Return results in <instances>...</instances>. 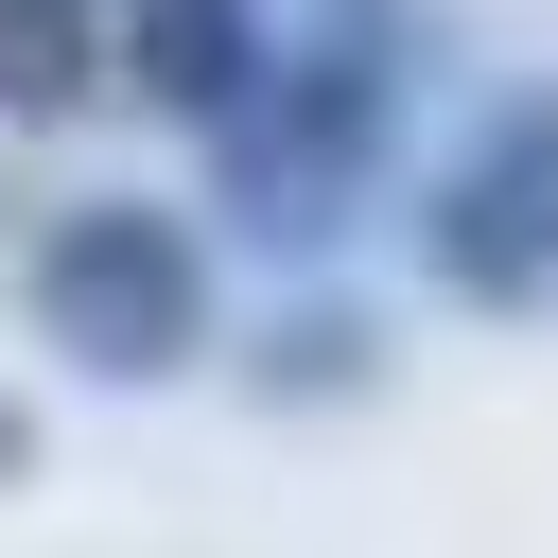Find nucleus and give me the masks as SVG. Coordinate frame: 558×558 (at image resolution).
Returning a JSON list of instances; mask_svg holds the SVG:
<instances>
[{"label": "nucleus", "instance_id": "1", "mask_svg": "<svg viewBox=\"0 0 558 558\" xmlns=\"http://www.w3.org/2000/svg\"><path fill=\"white\" fill-rule=\"evenodd\" d=\"M35 296H52V331H70L87 366H174V349H192V244L140 227V209H87Z\"/></svg>", "mask_w": 558, "mask_h": 558}, {"label": "nucleus", "instance_id": "2", "mask_svg": "<svg viewBox=\"0 0 558 558\" xmlns=\"http://www.w3.org/2000/svg\"><path fill=\"white\" fill-rule=\"evenodd\" d=\"M0 87H17V105H70V87H87V17H70V0H0Z\"/></svg>", "mask_w": 558, "mask_h": 558}, {"label": "nucleus", "instance_id": "3", "mask_svg": "<svg viewBox=\"0 0 558 558\" xmlns=\"http://www.w3.org/2000/svg\"><path fill=\"white\" fill-rule=\"evenodd\" d=\"M227 52H244V35H227L209 0H157V87H174V105H227Z\"/></svg>", "mask_w": 558, "mask_h": 558}, {"label": "nucleus", "instance_id": "4", "mask_svg": "<svg viewBox=\"0 0 558 558\" xmlns=\"http://www.w3.org/2000/svg\"><path fill=\"white\" fill-rule=\"evenodd\" d=\"M0 453H17V418H0Z\"/></svg>", "mask_w": 558, "mask_h": 558}]
</instances>
